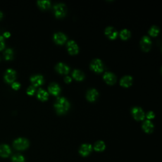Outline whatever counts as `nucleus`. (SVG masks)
<instances>
[{
	"instance_id": "obj_1",
	"label": "nucleus",
	"mask_w": 162,
	"mask_h": 162,
	"mask_svg": "<svg viewBox=\"0 0 162 162\" xmlns=\"http://www.w3.org/2000/svg\"><path fill=\"white\" fill-rule=\"evenodd\" d=\"M54 106L58 114H64L68 110L70 103L65 98L60 97L57 98Z\"/></svg>"
},
{
	"instance_id": "obj_2",
	"label": "nucleus",
	"mask_w": 162,
	"mask_h": 162,
	"mask_svg": "<svg viewBox=\"0 0 162 162\" xmlns=\"http://www.w3.org/2000/svg\"><path fill=\"white\" fill-rule=\"evenodd\" d=\"M29 146V141L25 138H18L13 142V147L17 150H24Z\"/></svg>"
},
{
	"instance_id": "obj_3",
	"label": "nucleus",
	"mask_w": 162,
	"mask_h": 162,
	"mask_svg": "<svg viewBox=\"0 0 162 162\" xmlns=\"http://www.w3.org/2000/svg\"><path fill=\"white\" fill-rule=\"evenodd\" d=\"M91 68L98 73L102 72L104 70V65L103 61L99 58H95L92 60L91 64H90Z\"/></svg>"
},
{
	"instance_id": "obj_4",
	"label": "nucleus",
	"mask_w": 162,
	"mask_h": 162,
	"mask_svg": "<svg viewBox=\"0 0 162 162\" xmlns=\"http://www.w3.org/2000/svg\"><path fill=\"white\" fill-rule=\"evenodd\" d=\"M54 12L57 17H63L66 15L67 7L64 3H57L54 6Z\"/></svg>"
},
{
	"instance_id": "obj_5",
	"label": "nucleus",
	"mask_w": 162,
	"mask_h": 162,
	"mask_svg": "<svg viewBox=\"0 0 162 162\" xmlns=\"http://www.w3.org/2000/svg\"><path fill=\"white\" fill-rule=\"evenodd\" d=\"M132 114L135 119L142 120L145 117V113L142 108L139 106H134L132 109Z\"/></svg>"
},
{
	"instance_id": "obj_6",
	"label": "nucleus",
	"mask_w": 162,
	"mask_h": 162,
	"mask_svg": "<svg viewBox=\"0 0 162 162\" xmlns=\"http://www.w3.org/2000/svg\"><path fill=\"white\" fill-rule=\"evenodd\" d=\"M140 44H141V46L142 49L144 51H148L151 48L152 42L149 37H148V35H145V36H143L142 38Z\"/></svg>"
},
{
	"instance_id": "obj_7",
	"label": "nucleus",
	"mask_w": 162,
	"mask_h": 162,
	"mask_svg": "<svg viewBox=\"0 0 162 162\" xmlns=\"http://www.w3.org/2000/svg\"><path fill=\"white\" fill-rule=\"evenodd\" d=\"M16 79V72L12 69H8L5 74V80L8 83H13Z\"/></svg>"
},
{
	"instance_id": "obj_8",
	"label": "nucleus",
	"mask_w": 162,
	"mask_h": 162,
	"mask_svg": "<svg viewBox=\"0 0 162 162\" xmlns=\"http://www.w3.org/2000/svg\"><path fill=\"white\" fill-rule=\"evenodd\" d=\"M93 147L91 145H90V144H83V145H81L79 149V153L82 156H86L91 153Z\"/></svg>"
},
{
	"instance_id": "obj_9",
	"label": "nucleus",
	"mask_w": 162,
	"mask_h": 162,
	"mask_svg": "<svg viewBox=\"0 0 162 162\" xmlns=\"http://www.w3.org/2000/svg\"><path fill=\"white\" fill-rule=\"evenodd\" d=\"M67 50L72 55H75L79 52V46L74 41L70 40L67 42Z\"/></svg>"
},
{
	"instance_id": "obj_10",
	"label": "nucleus",
	"mask_w": 162,
	"mask_h": 162,
	"mask_svg": "<svg viewBox=\"0 0 162 162\" xmlns=\"http://www.w3.org/2000/svg\"><path fill=\"white\" fill-rule=\"evenodd\" d=\"M103 79L109 84H113L116 80V75L111 72H106L103 75Z\"/></svg>"
},
{
	"instance_id": "obj_11",
	"label": "nucleus",
	"mask_w": 162,
	"mask_h": 162,
	"mask_svg": "<svg viewBox=\"0 0 162 162\" xmlns=\"http://www.w3.org/2000/svg\"><path fill=\"white\" fill-rule=\"evenodd\" d=\"M53 39L54 41H55L57 44H62L67 41V38L65 34L61 32H58L54 34Z\"/></svg>"
},
{
	"instance_id": "obj_12",
	"label": "nucleus",
	"mask_w": 162,
	"mask_h": 162,
	"mask_svg": "<svg viewBox=\"0 0 162 162\" xmlns=\"http://www.w3.org/2000/svg\"><path fill=\"white\" fill-rule=\"evenodd\" d=\"M105 32L107 36L112 39H115L118 35L117 31H116L113 27L112 26L107 27V28L105 29Z\"/></svg>"
},
{
	"instance_id": "obj_13",
	"label": "nucleus",
	"mask_w": 162,
	"mask_h": 162,
	"mask_svg": "<svg viewBox=\"0 0 162 162\" xmlns=\"http://www.w3.org/2000/svg\"><path fill=\"white\" fill-rule=\"evenodd\" d=\"M98 91L94 88L89 89L86 93V98L90 101H95L98 96Z\"/></svg>"
},
{
	"instance_id": "obj_14",
	"label": "nucleus",
	"mask_w": 162,
	"mask_h": 162,
	"mask_svg": "<svg viewBox=\"0 0 162 162\" xmlns=\"http://www.w3.org/2000/svg\"><path fill=\"white\" fill-rule=\"evenodd\" d=\"M31 81L33 86L38 87L42 85L44 83V78L41 75H35L31 77Z\"/></svg>"
},
{
	"instance_id": "obj_15",
	"label": "nucleus",
	"mask_w": 162,
	"mask_h": 162,
	"mask_svg": "<svg viewBox=\"0 0 162 162\" xmlns=\"http://www.w3.org/2000/svg\"><path fill=\"white\" fill-rule=\"evenodd\" d=\"M11 154V149L7 145H0V156L3 158L8 157Z\"/></svg>"
},
{
	"instance_id": "obj_16",
	"label": "nucleus",
	"mask_w": 162,
	"mask_h": 162,
	"mask_svg": "<svg viewBox=\"0 0 162 162\" xmlns=\"http://www.w3.org/2000/svg\"><path fill=\"white\" fill-rule=\"evenodd\" d=\"M56 70L60 74H67L69 72L70 68L67 65L64 64V63L60 62L56 65Z\"/></svg>"
},
{
	"instance_id": "obj_17",
	"label": "nucleus",
	"mask_w": 162,
	"mask_h": 162,
	"mask_svg": "<svg viewBox=\"0 0 162 162\" xmlns=\"http://www.w3.org/2000/svg\"><path fill=\"white\" fill-rule=\"evenodd\" d=\"M48 90L50 93L54 96H58L61 91L60 86L55 83H53L50 84L48 87Z\"/></svg>"
},
{
	"instance_id": "obj_18",
	"label": "nucleus",
	"mask_w": 162,
	"mask_h": 162,
	"mask_svg": "<svg viewBox=\"0 0 162 162\" xmlns=\"http://www.w3.org/2000/svg\"><path fill=\"white\" fill-rule=\"evenodd\" d=\"M133 78L131 75H125L122 77L120 80V84L123 87H129L132 84Z\"/></svg>"
},
{
	"instance_id": "obj_19",
	"label": "nucleus",
	"mask_w": 162,
	"mask_h": 162,
	"mask_svg": "<svg viewBox=\"0 0 162 162\" xmlns=\"http://www.w3.org/2000/svg\"><path fill=\"white\" fill-rule=\"evenodd\" d=\"M142 129L147 133H151L154 129V125L150 120H147L142 123Z\"/></svg>"
},
{
	"instance_id": "obj_20",
	"label": "nucleus",
	"mask_w": 162,
	"mask_h": 162,
	"mask_svg": "<svg viewBox=\"0 0 162 162\" xmlns=\"http://www.w3.org/2000/svg\"><path fill=\"white\" fill-rule=\"evenodd\" d=\"M37 96H38L39 100H40L41 101H45L48 100L49 94L46 91H45V90H44L42 89H39V91H38Z\"/></svg>"
},
{
	"instance_id": "obj_21",
	"label": "nucleus",
	"mask_w": 162,
	"mask_h": 162,
	"mask_svg": "<svg viewBox=\"0 0 162 162\" xmlns=\"http://www.w3.org/2000/svg\"><path fill=\"white\" fill-rule=\"evenodd\" d=\"M72 76L77 80H83L84 79L85 75L84 72L79 69H75L72 72Z\"/></svg>"
},
{
	"instance_id": "obj_22",
	"label": "nucleus",
	"mask_w": 162,
	"mask_h": 162,
	"mask_svg": "<svg viewBox=\"0 0 162 162\" xmlns=\"http://www.w3.org/2000/svg\"><path fill=\"white\" fill-rule=\"evenodd\" d=\"M106 148L105 143L103 141H98L95 142L94 145V149L96 151L101 152L105 150Z\"/></svg>"
},
{
	"instance_id": "obj_23",
	"label": "nucleus",
	"mask_w": 162,
	"mask_h": 162,
	"mask_svg": "<svg viewBox=\"0 0 162 162\" xmlns=\"http://www.w3.org/2000/svg\"><path fill=\"white\" fill-rule=\"evenodd\" d=\"M159 32H160L159 27L156 25H153L151 27L148 32L151 35H152V36H156V35L158 34Z\"/></svg>"
},
{
	"instance_id": "obj_24",
	"label": "nucleus",
	"mask_w": 162,
	"mask_h": 162,
	"mask_svg": "<svg viewBox=\"0 0 162 162\" xmlns=\"http://www.w3.org/2000/svg\"><path fill=\"white\" fill-rule=\"evenodd\" d=\"M120 36L122 39H127L131 36V32L127 29H122L120 32Z\"/></svg>"
},
{
	"instance_id": "obj_25",
	"label": "nucleus",
	"mask_w": 162,
	"mask_h": 162,
	"mask_svg": "<svg viewBox=\"0 0 162 162\" xmlns=\"http://www.w3.org/2000/svg\"><path fill=\"white\" fill-rule=\"evenodd\" d=\"M38 6L42 9H48L51 6V2L49 0H44V1H38Z\"/></svg>"
},
{
	"instance_id": "obj_26",
	"label": "nucleus",
	"mask_w": 162,
	"mask_h": 162,
	"mask_svg": "<svg viewBox=\"0 0 162 162\" xmlns=\"http://www.w3.org/2000/svg\"><path fill=\"white\" fill-rule=\"evenodd\" d=\"M4 55H5V58L6 60H10L13 59V51L12 49L10 48H8L7 49L5 53H4Z\"/></svg>"
},
{
	"instance_id": "obj_27",
	"label": "nucleus",
	"mask_w": 162,
	"mask_h": 162,
	"mask_svg": "<svg viewBox=\"0 0 162 162\" xmlns=\"http://www.w3.org/2000/svg\"><path fill=\"white\" fill-rule=\"evenodd\" d=\"M13 162H25L24 157L20 155V154H16L13 155L12 158Z\"/></svg>"
},
{
	"instance_id": "obj_28",
	"label": "nucleus",
	"mask_w": 162,
	"mask_h": 162,
	"mask_svg": "<svg viewBox=\"0 0 162 162\" xmlns=\"http://www.w3.org/2000/svg\"><path fill=\"white\" fill-rule=\"evenodd\" d=\"M35 91V87L33 86H31L28 87V90H27V93L29 96H32L34 94Z\"/></svg>"
},
{
	"instance_id": "obj_29",
	"label": "nucleus",
	"mask_w": 162,
	"mask_h": 162,
	"mask_svg": "<svg viewBox=\"0 0 162 162\" xmlns=\"http://www.w3.org/2000/svg\"><path fill=\"white\" fill-rule=\"evenodd\" d=\"M5 46V41H4V38L2 35H0V50H2L4 49Z\"/></svg>"
},
{
	"instance_id": "obj_30",
	"label": "nucleus",
	"mask_w": 162,
	"mask_h": 162,
	"mask_svg": "<svg viewBox=\"0 0 162 162\" xmlns=\"http://www.w3.org/2000/svg\"><path fill=\"white\" fill-rule=\"evenodd\" d=\"M12 87L15 89V90H18L19 89V88L20 87V84L19 83H17V82H14L12 83Z\"/></svg>"
},
{
	"instance_id": "obj_31",
	"label": "nucleus",
	"mask_w": 162,
	"mask_h": 162,
	"mask_svg": "<svg viewBox=\"0 0 162 162\" xmlns=\"http://www.w3.org/2000/svg\"><path fill=\"white\" fill-rule=\"evenodd\" d=\"M155 113L154 112H153V111H149L147 114H146V117L148 119H153V118H154L155 117Z\"/></svg>"
},
{
	"instance_id": "obj_32",
	"label": "nucleus",
	"mask_w": 162,
	"mask_h": 162,
	"mask_svg": "<svg viewBox=\"0 0 162 162\" xmlns=\"http://www.w3.org/2000/svg\"><path fill=\"white\" fill-rule=\"evenodd\" d=\"M64 79H65V83H69L72 81V78L70 76H66Z\"/></svg>"
},
{
	"instance_id": "obj_33",
	"label": "nucleus",
	"mask_w": 162,
	"mask_h": 162,
	"mask_svg": "<svg viewBox=\"0 0 162 162\" xmlns=\"http://www.w3.org/2000/svg\"><path fill=\"white\" fill-rule=\"evenodd\" d=\"M10 32H5L4 34H3V35H4V37H5V38H9V37H10Z\"/></svg>"
},
{
	"instance_id": "obj_34",
	"label": "nucleus",
	"mask_w": 162,
	"mask_h": 162,
	"mask_svg": "<svg viewBox=\"0 0 162 162\" xmlns=\"http://www.w3.org/2000/svg\"><path fill=\"white\" fill-rule=\"evenodd\" d=\"M3 16V13H2V12H0V20H1V19H2Z\"/></svg>"
},
{
	"instance_id": "obj_35",
	"label": "nucleus",
	"mask_w": 162,
	"mask_h": 162,
	"mask_svg": "<svg viewBox=\"0 0 162 162\" xmlns=\"http://www.w3.org/2000/svg\"><path fill=\"white\" fill-rule=\"evenodd\" d=\"M161 72H162V67H161Z\"/></svg>"
}]
</instances>
